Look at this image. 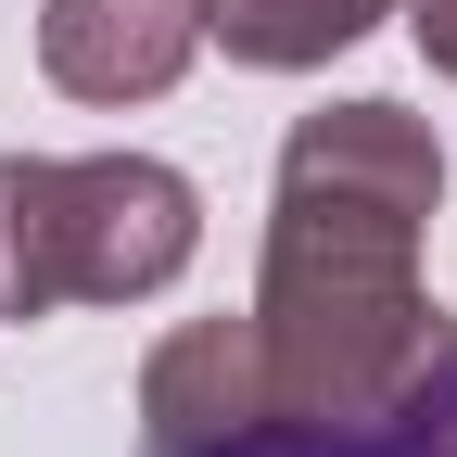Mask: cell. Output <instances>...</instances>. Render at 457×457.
Instances as JSON below:
<instances>
[{
  "label": "cell",
  "mask_w": 457,
  "mask_h": 457,
  "mask_svg": "<svg viewBox=\"0 0 457 457\" xmlns=\"http://www.w3.org/2000/svg\"><path fill=\"white\" fill-rule=\"evenodd\" d=\"M279 432V394H267V343H254V305L242 318H191L153 343L140 369V445L153 457H242Z\"/></svg>",
  "instance_id": "3957f363"
},
{
  "label": "cell",
  "mask_w": 457,
  "mask_h": 457,
  "mask_svg": "<svg viewBox=\"0 0 457 457\" xmlns=\"http://www.w3.org/2000/svg\"><path fill=\"white\" fill-rule=\"evenodd\" d=\"M381 13H407V0H204V38L254 77H305L330 51H356Z\"/></svg>",
  "instance_id": "5b68a950"
},
{
  "label": "cell",
  "mask_w": 457,
  "mask_h": 457,
  "mask_svg": "<svg viewBox=\"0 0 457 457\" xmlns=\"http://www.w3.org/2000/svg\"><path fill=\"white\" fill-rule=\"evenodd\" d=\"M407 38H420V64L457 89V0H407Z\"/></svg>",
  "instance_id": "52a82bcc"
},
{
  "label": "cell",
  "mask_w": 457,
  "mask_h": 457,
  "mask_svg": "<svg viewBox=\"0 0 457 457\" xmlns=\"http://www.w3.org/2000/svg\"><path fill=\"white\" fill-rule=\"evenodd\" d=\"M204 51V0H38V77L64 102H165Z\"/></svg>",
  "instance_id": "277c9868"
},
{
  "label": "cell",
  "mask_w": 457,
  "mask_h": 457,
  "mask_svg": "<svg viewBox=\"0 0 457 457\" xmlns=\"http://www.w3.org/2000/svg\"><path fill=\"white\" fill-rule=\"evenodd\" d=\"M204 254V191L165 153H0V318L140 305Z\"/></svg>",
  "instance_id": "7a4b0ae2"
},
{
  "label": "cell",
  "mask_w": 457,
  "mask_h": 457,
  "mask_svg": "<svg viewBox=\"0 0 457 457\" xmlns=\"http://www.w3.org/2000/svg\"><path fill=\"white\" fill-rule=\"evenodd\" d=\"M242 457H457V394H445L432 420L381 432V445H318V432H267V445H242Z\"/></svg>",
  "instance_id": "8992f818"
},
{
  "label": "cell",
  "mask_w": 457,
  "mask_h": 457,
  "mask_svg": "<svg viewBox=\"0 0 457 457\" xmlns=\"http://www.w3.org/2000/svg\"><path fill=\"white\" fill-rule=\"evenodd\" d=\"M445 204V140L407 102H318L279 140L254 343L279 432L381 445L457 394V318L420 279V228Z\"/></svg>",
  "instance_id": "6da1fadb"
}]
</instances>
